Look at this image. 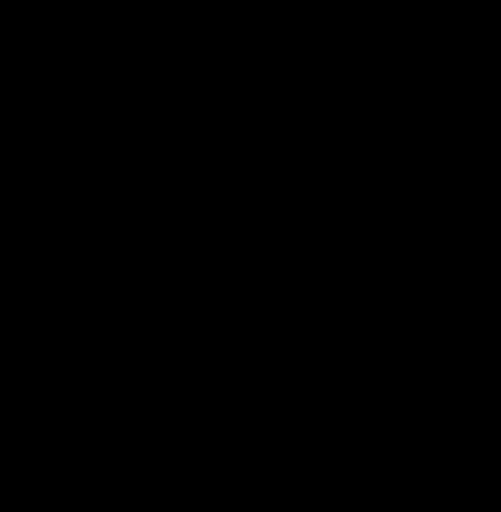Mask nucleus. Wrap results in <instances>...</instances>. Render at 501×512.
<instances>
[]
</instances>
